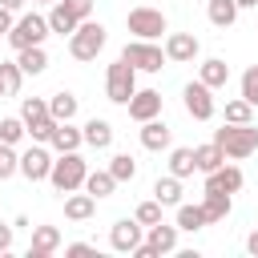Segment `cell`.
Masks as SVG:
<instances>
[{"mask_svg":"<svg viewBox=\"0 0 258 258\" xmlns=\"http://www.w3.org/2000/svg\"><path fill=\"white\" fill-rule=\"evenodd\" d=\"M105 24L101 20H81L77 24V32L69 36V52H73V60H97V52L105 48Z\"/></svg>","mask_w":258,"mask_h":258,"instance_id":"3957f363","label":"cell"},{"mask_svg":"<svg viewBox=\"0 0 258 258\" xmlns=\"http://www.w3.org/2000/svg\"><path fill=\"white\" fill-rule=\"evenodd\" d=\"M226 121H230V125H246V121H254V105H250L246 97L226 101Z\"/></svg>","mask_w":258,"mask_h":258,"instance_id":"1f68e13d","label":"cell"},{"mask_svg":"<svg viewBox=\"0 0 258 258\" xmlns=\"http://www.w3.org/2000/svg\"><path fill=\"white\" fill-rule=\"evenodd\" d=\"M133 93H137V69L117 56V60L105 69V97H109L113 105H129Z\"/></svg>","mask_w":258,"mask_h":258,"instance_id":"277c9868","label":"cell"},{"mask_svg":"<svg viewBox=\"0 0 258 258\" xmlns=\"http://www.w3.org/2000/svg\"><path fill=\"white\" fill-rule=\"evenodd\" d=\"M198 161H194V149H169V173L173 177H194Z\"/></svg>","mask_w":258,"mask_h":258,"instance_id":"4dcf8cb0","label":"cell"},{"mask_svg":"<svg viewBox=\"0 0 258 258\" xmlns=\"http://www.w3.org/2000/svg\"><path fill=\"white\" fill-rule=\"evenodd\" d=\"M52 28H48V16H36V12H28V16H20L16 24H12V32H8V44L20 52V48H32V44H44V36H48Z\"/></svg>","mask_w":258,"mask_h":258,"instance_id":"5b68a950","label":"cell"},{"mask_svg":"<svg viewBox=\"0 0 258 258\" xmlns=\"http://www.w3.org/2000/svg\"><path fill=\"white\" fill-rule=\"evenodd\" d=\"M16 64L24 69V77H36V73H44V69H48V52H44V44L20 48V52H16Z\"/></svg>","mask_w":258,"mask_h":258,"instance_id":"ffe728a7","label":"cell"},{"mask_svg":"<svg viewBox=\"0 0 258 258\" xmlns=\"http://www.w3.org/2000/svg\"><path fill=\"white\" fill-rule=\"evenodd\" d=\"M12 173H20V153H16V145L0 141V181H8Z\"/></svg>","mask_w":258,"mask_h":258,"instance_id":"836d02e7","label":"cell"},{"mask_svg":"<svg viewBox=\"0 0 258 258\" xmlns=\"http://www.w3.org/2000/svg\"><path fill=\"white\" fill-rule=\"evenodd\" d=\"M198 48H202V44H198L194 32H169V36H165V56H169L173 64H189V60L198 56Z\"/></svg>","mask_w":258,"mask_h":258,"instance_id":"7c38bea8","label":"cell"},{"mask_svg":"<svg viewBox=\"0 0 258 258\" xmlns=\"http://www.w3.org/2000/svg\"><path fill=\"white\" fill-rule=\"evenodd\" d=\"M153 198H157L161 206H173V210H177V206H181V177H173V173H169V177H157V181H153Z\"/></svg>","mask_w":258,"mask_h":258,"instance_id":"cb8c5ba5","label":"cell"},{"mask_svg":"<svg viewBox=\"0 0 258 258\" xmlns=\"http://www.w3.org/2000/svg\"><path fill=\"white\" fill-rule=\"evenodd\" d=\"M125 109H129V117H133L137 125H141V121H153V117L161 113V93H157V89H137Z\"/></svg>","mask_w":258,"mask_h":258,"instance_id":"8fae6325","label":"cell"},{"mask_svg":"<svg viewBox=\"0 0 258 258\" xmlns=\"http://www.w3.org/2000/svg\"><path fill=\"white\" fill-rule=\"evenodd\" d=\"M60 250V230L56 226H32V242H28V258H48Z\"/></svg>","mask_w":258,"mask_h":258,"instance_id":"4fadbf2b","label":"cell"},{"mask_svg":"<svg viewBox=\"0 0 258 258\" xmlns=\"http://www.w3.org/2000/svg\"><path fill=\"white\" fill-rule=\"evenodd\" d=\"M161 210H165V206H161V202H157V198H153V202H141V206H137V214H133V218H137V222H141V226H153V222H161Z\"/></svg>","mask_w":258,"mask_h":258,"instance_id":"74e56055","label":"cell"},{"mask_svg":"<svg viewBox=\"0 0 258 258\" xmlns=\"http://www.w3.org/2000/svg\"><path fill=\"white\" fill-rule=\"evenodd\" d=\"M141 222L137 218H121V222H113V230H109V246L117 250V254H133L145 238H141Z\"/></svg>","mask_w":258,"mask_h":258,"instance_id":"30bf717a","label":"cell"},{"mask_svg":"<svg viewBox=\"0 0 258 258\" xmlns=\"http://www.w3.org/2000/svg\"><path fill=\"white\" fill-rule=\"evenodd\" d=\"M32 4H56V0H32Z\"/></svg>","mask_w":258,"mask_h":258,"instance_id":"7dc6e473","label":"cell"},{"mask_svg":"<svg viewBox=\"0 0 258 258\" xmlns=\"http://www.w3.org/2000/svg\"><path fill=\"white\" fill-rule=\"evenodd\" d=\"M12 230H16V226H4V222H0V254L12 250Z\"/></svg>","mask_w":258,"mask_h":258,"instance_id":"b9f144b4","label":"cell"},{"mask_svg":"<svg viewBox=\"0 0 258 258\" xmlns=\"http://www.w3.org/2000/svg\"><path fill=\"white\" fill-rule=\"evenodd\" d=\"M20 173H24L28 181H48V173H52V153H48L40 141H32V149L20 153Z\"/></svg>","mask_w":258,"mask_h":258,"instance_id":"9c48e42d","label":"cell"},{"mask_svg":"<svg viewBox=\"0 0 258 258\" xmlns=\"http://www.w3.org/2000/svg\"><path fill=\"white\" fill-rule=\"evenodd\" d=\"M117 185H121V181L113 177V169H89V177H85V189H89L93 198H109Z\"/></svg>","mask_w":258,"mask_h":258,"instance_id":"603a6c76","label":"cell"},{"mask_svg":"<svg viewBox=\"0 0 258 258\" xmlns=\"http://www.w3.org/2000/svg\"><path fill=\"white\" fill-rule=\"evenodd\" d=\"M246 250L258 258V230H250V234H246Z\"/></svg>","mask_w":258,"mask_h":258,"instance_id":"ee69618b","label":"cell"},{"mask_svg":"<svg viewBox=\"0 0 258 258\" xmlns=\"http://www.w3.org/2000/svg\"><path fill=\"white\" fill-rule=\"evenodd\" d=\"M169 141H173V133H169V125L165 121H141V145L149 149V153H161V149H169Z\"/></svg>","mask_w":258,"mask_h":258,"instance_id":"5bb4252c","label":"cell"},{"mask_svg":"<svg viewBox=\"0 0 258 258\" xmlns=\"http://www.w3.org/2000/svg\"><path fill=\"white\" fill-rule=\"evenodd\" d=\"M194 161H198V173H214L218 165H226V149H222L218 141L198 145V149H194Z\"/></svg>","mask_w":258,"mask_h":258,"instance_id":"7402d4cb","label":"cell"},{"mask_svg":"<svg viewBox=\"0 0 258 258\" xmlns=\"http://www.w3.org/2000/svg\"><path fill=\"white\" fill-rule=\"evenodd\" d=\"M93 214H97V198H93L89 189H85V194H77V189L64 194V218H69V222H89Z\"/></svg>","mask_w":258,"mask_h":258,"instance_id":"2e32d148","label":"cell"},{"mask_svg":"<svg viewBox=\"0 0 258 258\" xmlns=\"http://www.w3.org/2000/svg\"><path fill=\"white\" fill-rule=\"evenodd\" d=\"M109 169H113L117 181H133V177H137V161H133L129 153H113V157H109Z\"/></svg>","mask_w":258,"mask_h":258,"instance_id":"d6a6232c","label":"cell"},{"mask_svg":"<svg viewBox=\"0 0 258 258\" xmlns=\"http://www.w3.org/2000/svg\"><path fill=\"white\" fill-rule=\"evenodd\" d=\"M125 28H129L137 40H157L169 24H165V12H161V8H133V12L125 16Z\"/></svg>","mask_w":258,"mask_h":258,"instance_id":"52a82bcc","label":"cell"},{"mask_svg":"<svg viewBox=\"0 0 258 258\" xmlns=\"http://www.w3.org/2000/svg\"><path fill=\"white\" fill-rule=\"evenodd\" d=\"M210 226V218H206V210L202 206H177V230H185V234H198V230H206Z\"/></svg>","mask_w":258,"mask_h":258,"instance_id":"484cf974","label":"cell"},{"mask_svg":"<svg viewBox=\"0 0 258 258\" xmlns=\"http://www.w3.org/2000/svg\"><path fill=\"white\" fill-rule=\"evenodd\" d=\"M181 101H185V113H189L194 121H210V117H214V89H210L206 81H189V85L181 89Z\"/></svg>","mask_w":258,"mask_h":258,"instance_id":"ba28073f","label":"cell"},{"mask_svg":"<svg viewBox=\"0 0 258 258\" xmlns=\"http://www.w3.org/2000/svg\"><path fill=\"white\" fill-rule=\"evenodd\" d=\"M0 4H4V8H12V12H16V8H20V4H24V0H0Z\"/></svg>","mask_w":258,"mask_h":258,"instance_id":"f6af8a7d","label":"cell"},{"mask_svg":"<svg viewBox=\"0 0 258 258\" xmlns=\"http://www.w3.org/2000/svg\"><path fill=\"white\" fill-rule=\"evenodd\" d=\"M242 169L238 165H218L214 173H206V189H222V194H238L242 189Z\"/></svg>","mask_w":258,"mask_h":258,"instance_id":"9a60e30c","label":"cell"},{"mask_svg":"<svg viewBox=\"0 0 258 258\" xmlns=\"http://www.w3.org/2000/svg\"><path fill=\"white\" fill-rule=\"evenodd\" d=\"M85 145H93V149H109L113 145V125L105 121V117H93V121H85Z\"/></svg>","mask_w":258,"mask_h":258,"instance_id":"d6986e66","label":"cell"},{"mask_svg":"<svg viewBox=\"0 0 258 258\" xmlns=\"http://www.w3.org/2000/svg\"><path fill=\"white\" fill-rule=\"evenodd\" d=\"M28 133V125H24V117H4L0 121V141H8V145H16L20 137Z\"/></svg>","mask_w":258,"mask_h":258,"instance_id":"8d00e7d4","label":"cell"},{"mask_svg":"<svg viewBox=\"0 0 258 258\" xmlns=\"http://www.w3.org/2000/svg\"><path fill=\"white\" fill-rule=\"evenodd\" d=\"M64 254H93V246H89V242H69Z\"/></svg>","mask_w":258,"mask_h":258,"instance_id":"7bdbcfd3","label":"cell"},{"mask_svg":"<svg viewBox=\"0 0 258 258\" xmlns=\"http://www.w3.org/2000/svg\"><path fill=\"white\" fill-rule=\"evenodd\" d=\"M85 177H89V161H85L77 149H73V153H60V157L52 161V173H48V181H52L56 194L85 189Z\"/></svg>","mask_w":258,"mask_h":258,"instance_id":"6da1fadb","label":"cell"},{"mask_svg":"<svg viewBox=\"0 0 258 258\" xmlns=\"http://www.w3.org/2000/svg\"><path fill=\"white\" fill-rule=\"evenodd\" d=\"M12 24H16V20H12V8H4V4H0V36H8V32H12Z\"/></svg>","mask_w":258,"mask_h":258,"instance_id":"60d3db41","label":"cell"},{"mask_svg":"<svg viewBox=\"0 0 258 258\" xmlns=\"http://www.w3.org/2000/svg\"><path fill=\"white\" fill-rule=\"evenodd\" d=\"M206 12H210V24L214 28H230L238 20V0H210Z\"/></svg>","mask_w":258,"mask_h":258,"instance_id":"4316f807","label":"cell"},{"mask_svg":"<svg viewBox=\"0 0 258 258\" xmlns=\"http://www.w3.org/2000/svg\"><path fill=\"white\" fill-rule=\"evenodd\" d=\"M77 24H81V20H77V16L56 0V4H52V12H48V28H52L56 36H73V32H77Z\"/></svg>","mask_w":258,"mask_h":258,"instance_id":"83f0119b","label":"cell"},{"mask_svg":"<svg viewBox=\"0 0 258 258\" xmlns=\"http://www.w3.org/2000/svg\"><path fill=\"white\" fill-rule=\"evenodd\" d=\"M121 60H129L137 73H161V64H165L169 56H165V48H157L153 40H129V44L121 48Z\"/></svg>","mask_w":258,"mask_h":258,"instance_id":"8992f818","label":"cell"},{"mask_svg":"<svg viewBox=\"0 0 258 258\" xmlns=\"http://www.w3.org/2000/svg\"><path fill=\"white\" fill-rule=\"evenodd\" d=\"M48 113H52L56 121H73V117H77V97L64 93V89L52 93V97H48Z\"/></svg>","mask_w":258,"mask_h":258,"instance_id":"f1b7e54d","label":"cell"},{"mask_svg":"<svg viewBox=\"0 0 258 258\" xmlns=\"http://www.w3.org/2000/svg\"><path fill=\"white\" fill-rule=\"evenodd\" d=\"M149 234H145V242H149V250L161 258V254H169V250H177V226H165V222H153V226H145Z\"/></svg>","mask_w":258,"mask_h":258,"instance_id":"e0dca14e","label":"cell"},{"mask_svg":"<svg viewBox=\"0 0 258 258\" xmlns=\"http://www.w3.org/2000/svg\"><path fill=\"white\" fill-rule=\"evenodd\" d=\"M60 4H64L77 20H89V16H93V0H60Z\"/></svg>","mask_w":258,"mask_h":258,"instance_id":"ab89813d","label":"cell"},{"mask_svg":"<svg viewBox=\"0 0 258 258\" xmlns=\"http://www.w3.org/2000/svg\"><path fill=\"white\" fill-rule=\"evenodd\" d=\"M20 117H24V125L48 117V101H44V97H24V101H20Z\"/></svg>","mask_w":258,"mask_h":258,"instance_id":"e575fe53","label":"cell"},{"mask_svg":"<svg viewBox=\"0 0 258 258\" xmlns=\"http://www.w3.org/2000/svg\"><path fill=\"white\" fill-rule=\"evenodd\" d=\"M20 81H24V69L16 60H0V89H4V97H16Z\"/></svg>","mask_w":258,"mask_h":258,"instance_id":"f546056e","label":"cell"},{"mask_svg":"<svg viewBox=\"0 0 258 258\" xmlns=\"http://www.w3.org/2000/svg\"><path fill=\"white\" fill-rule=\"evenodd\" d=\"M198 81H206L210 89H222V85L230 81V64H226L222 56H210V60H202V69H198Z\"/></svg>","mask_w":258,"mask_h":258,"instance_id":"44dd1931","label":"cell"},{"mask_svg":"<svg viewBox=\"0 0 258 258\" xmlns=\"http://www.w3.org/2000/svg\"><path fill=\"white\" fill-rule=\"evenodd\" d=\"M0 97H4V89H0Z\"/></svg>","mask_w":258,"mask_h":258,"instance_id":"c3c4849f","label":"cell"},{"mask_svg":"<svg viewBox=\"0 0 258 258\" xmlns=\"http://www.w3.org/2000/svg\"><path fill=\"white\" fill-rule=\"evenodd\" d=\"M214 141L226 149V157H234V161H242V157H250V153H258V129H254V121H246V125H222V129H214Z\"/></svg>","mask_w":258,"mask_h":258,"instance_id":"7a4b0ae2","label":"cell"},{"mask_svg":"<svg viewBox=\"0 0 258 258\" xmlns=\"http://www.w3.org/2000/svg\"><path fill=\"white\" fill-rule=\"evenodd\" d=\"M48 145H52L56 153H73V149H81V145H85V133H81V129H77L73 121H60Z\"/></svg>","mask_w":258,"mask_h":258,"instance_id":"ac0fdd59","label":"cell"},{"mask_svg":"<svg viewBox=\"0 0 258 258\" xmlns=\"http://www.w3.org/2000/svg\"><path fill=\"white\" fill-rule=\"evenodd\" d=\"M242 97H246L250 105H258V64H250V69L242 73Z\"/></svg>","mask_w":258,"mask_h":258,"instance_id":"f35d334b","label":"cell"},{"mask_svg":"<svg viewBox=\"0 0 258 258\" xmlns=\"http://www.w3.org/2000/svg\"><path fill=\"white\" fill-rule=\"evenodd\" d=\"M56 125H60V121L48 113V117H40V121H32V125H28V137H32V141H40V145H48V141H52V133H56Z\"/></svg>","mask_w":258,"mask_h":258,"instance_id":"d590c367","label":"cell"},{"mask_svg":"<svg viewBox=\"0 0 258 258\" xmlns=\"http://www.w3.org/2000/svg\"><path fill=\"white\" fill-rule=\"evenodd\" d=\"M238 8H258V0H238Z\"/></svg>","mask_w":258,"mask_h":258,"instance_id":"bcb514c9","label":"cell"},{"mask_svg":"<svg viewBox=\"0 0 258 258\" xmlns=\"http://www.w3.org/2000/svg\"><path fill=\"white\" fill-rule=\"evenodd\" d=\"M202 210H206V218H210V222H222V218L234 210V202H230V194H222V189H206Z\"/></svg>","mask_w":258,"mask_h":258,"instance_id":"d4e9b609","label":"cell"}]
</instances>
